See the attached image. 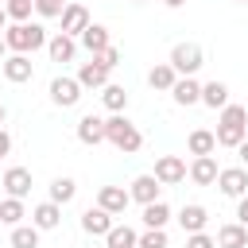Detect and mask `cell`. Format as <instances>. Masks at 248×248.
<instances>
[{"label": "cell", "instance_id": "ffe728a7", "mask_svg": "<svg viewBox=\"0 0 248 248\" xmlns=\"http://www.w3.org/2000/svg\"><path fill=\"white\" fill-rule=\"evenodd\" d=\"M46 50H50V58H54V62H70V58L78 54V43H74V35L58 31L54 39H46Z\"/></svg>", "mask_w": 248, "mask_h": 248}, {"label": "cell", "instance_id": "83f0119b", "mask_svg": "<svg viewBox=\"0 0 248 248\" xmlns=\"http://www.w3.org/2000/svg\"><path fill=\"white\" fill-rule=\"evenodd\" d=\"M12 248H39V229L35 225H12Z\"/></svg>", "mask_w": 248, "mask_h": 248}, {"label": "cell", "instance_id": "4fadbf2b", "mask_svg": "<svg viewBox=\"0 0 248 248\" xmlns=\"http://www.w3.org/2000/svg\"><path fill=\"white\" fill-rule=\"evenodd\" d=\"M78 140H81V143H89V147L105 143V140H108V136H105V120H101V116H93V112H89V116H81V120H78Z\"/></svg>", "mask_w": 248, "mask_h": 248}, {"label": "cell", "instance_id": "d590c367", "mask_svg": "<svg viewBox=\"0 0 248 248\" xmlns=\"http://www.w3.org/2000/svg\"><path fill=\"white\" fill-rule=\"evenodd\" d=\"M186 248H217V240H213V236H205V232H190Z\"/></svg>", "mask_w": 248, "mask_h": 248}, {"label": "cell", "instance_id": "d6986e66", "mask_svg": "<svg viewBox=\"0 0 248 248\" xmlns=\"http://www.w3.org/2000/svg\"><path fill=\"white\" fill-rule=\"evenodd\" d=\"M78 39H81V46H85L89 54H101L105 46H112V43H108V27H101V23H89Z\"/></svg>", "mask_w": 248, "mask_h": 248}, {"label": "cell", "instance_id": "7c38bea8", "mask_svg": "<svg viewBox=\"0 0 248 248\" xmlns=\"http://www.w3.org/2000/svg\"><path fill=\"white\" fill-rule=\"evenodd\" d=\"M217 174H221V167H217L213 155H194V163H190V178H194L198 186H213Z\"/></svg>", "mask_w": 248, "mask_h": 248}, {"label": "cell", "instance_id": "836d02e7", "mask_svg": "<svg viewBox=\"0 0 248 248\" xmlns=\"http://www.w3.org/2000/svg\"><path fill=\"white\" fill-rule=\"evenodd\" d=\"M136 244H140V248H167V232H163V229H147Z\"/></svg>", "mask_w": 248, "mask_h": 248}, {"label": "cell", "instance_id": "f6af8a7d", "mask_svg": "<svg viewBox=\"0 0 248 248\" xmlns=\"http://www.w3.org/2000/svg\"><path fill=\"white\" fill-rule=\"evenodd\" d=\"M132 248H140V244H132Z\"/></svg>", "mask_w": 248, "mask_h": 248}, {"label": "cell", "instance_id": "8992f818", "mask_svg": "<svg viewBox=\"0 0 248 248\" xmlns=\"http://www.w3.org/2000/svg\"><path fill=\"white\" fill-rule=\"evenodd\" d=\"M50 101L62 105V108H74L81 101V81L78 78H54L50 81Z\"/></svg>", "mask_w": 248, "mask_h": 248}, {"label": "cell", "instance_id": "44dd1931", "mask_svg": "<svg viewBox=\"0 0 248 248\" xmlns=\"http://www.w3.org/2000/svg\"><path fill=\"white\" fill-rule=\"evenodd\" d=\"M58 221H62L58 202H43V205L31 209V225H35V229H58Z\"/></svg>", "mask_w": 248, "mask_h": 248}, {"label": "cell", "instance_id": "603a6c76", "mask_svg": "<svg viewBox=\"0 0 248 248\" xmlns=\"http://www.w3.org/2000/svg\"><path fill=\"white\" fill-rule=\"evenodd\" d=\"M202 105L225 108V105H229V85H225V81H205V85H202Z\"/></svg>", "mask_w": 248, "mask_h": 248}, {"label": "cell", "instance_id": "52a82bcc", "mask_svg": "<svg viewBox=\"0 0 248 248\" xmlns=\"http://www.w3.org/2000/svg\"><path fill=\"white\" fill-rule=\"evenodd\" d=\"M155 178H159L163 186H178V182L186 178V163H182L178 155H159V159H155Z\"/></svg>", "mask_w": 248, "mask_h": 248}, {"label": "cell", "instance_id": "5b68a950", "mask_svg": "<svg viewBox=\"0 0 248 248\" xmlns=\"http://www.w3.org/2000/svg\"><path fill=\"white\" fill-rule=\"evenodd\" d=\"M217 186L225 198H244L248 194V167H225L217 174Z\"/></svg>", "mask_w": 248, "mask_h": 248}, {"label": "cell", "instance_id": "30bf717a", "mask_svg": "<svg viewBox=\"0 0 248 248\" xmlns=\"http://www.w3.org/2000/svg\"><path fill=\"white\" fill-rule=\"evenodd\" d=\"M128 202H132V194H128L124 186H101V190H97V205H101V209H108L112 217H116V213H124V209H128Z\"/></svg>", "mask_w": 248, "mask_h": 248}, {"label": "cell", "instance_id": "6da1fadb", "mask_svg": "<svg viewBox=\"0 0 248 248\" xmlns=\"http://www.w3.org/2000/svg\"><path fill=\"white\" fill-rule=\"evenodd\" d=\"M217 147H240L248 140V108L244 105H225L221 124H217Z\"/></svg>", "mask_w": 248, "mask_h": 248}, {"label": "cell", "instance_id": "484cf974", "mask_svg": "<svg viewBox=\"0 0 248 248\" xmlns=\"http://www.w3.org/2000/svg\"><path fill=\"white\" fill-rule=\"evenodd\" d=\"M213 151H217V136L205 128H194L190 132V155H213Z\"/></svg>", "mask_w": 248, "mask_h": 248}, {"label": "cell", "instance_id": "cb8c5ba5", "mask_svg": "<svg viewBox=\"0 0 248 248\" xmlns=\"http://www.w3.org/2000/svg\"><path fill=\"white\" fill-rule=\"evenodd\" d=\"M167 221H170V205L163 198L151 202V205H143V225L147 229H167Z\"/></svg>", "mask_w": 248, "mask_h": 248}, {"label": "cell", "instance_id": "3957f363", "mask_svg": "<svg viewBox=\"0 0 248 248\" xmlns=\"http://www.w3.org/2000/svg\"><path fill=\"white\" fill-rule=\"evenodd\" d=\"M4 43H8L12 54H27V50L46 46V31H43L39 23H12V27L4 31Z\"/></svg>", "mask_w": 248, "mask_h": 248}, {"label": "cell", "instance_id": "b9f144b4", "mask_svg": "<svg viewBox=\"0 0 248 248\" xmlns=\"http://www.w3.org/2000/svg\"><path fill=\"white\" fill-rule=\"evenodd\" d=\"M4 23H8V12H4V8H0V31H4Z\"/></svg>", "mask_w": 248, "mask_h": 248}, {"label": "cell", "instance_id": "7bdbcfd3", "mask_svg": "<svg viewBox=\"0 0 248 248\" xmlns=\"http://www.w3.org/2000/svg\"><path fill=\"white\" fill-rule=\"evenodd\" d=\"M4 116H8V108H4V105H0V124H4Z\"/></svg>", "mask_w": 248, "mask_h": 248}, {"label": "cell", "instance_id": "8d00e7d4", "mask_svg": "<svg viewBox=\"0 0 248 248\" xmlns=\"http://www.w3.org/2000/svg\"><path fill=\"white\" fill-rule=\"evenodd\" d=\"M236 221H240V225H248V194H244V198H240V205H236Z\"/></svg>", "mask_w": 248, "mask_h": 248}, {"label": "cell", "instance_id": "9a60e30c", "mask_svg": "<svg viewBox=\"0 0 248 248\" xmlns=\"http://www.w3.org/2000/svg\"><path fill=\"white\" fill-rule=\"evenodd\" d=\"M31 74H35V66H31L27 54H8V58H4V78H8V81L19 85V81H31Z\"/></svg>", "mask_w": 248, "mask_h": 248}, {"label": "cell", "instance_id": "7a4b0ae2", "mask_svg": "<svg viewBox=\"0 0 248 248\" xmlns=\"http://www.w3.org/2000/svg\"><path fill=\"white\" fill-rule=\"evenodd\" d=\"M105 136H108V143H112V147H120L124 155H132V151H140V147H143L140 128H136L124 112H112V116L105 120Z\"/></svg>", "mask_w": 248, "mask_h": 248}, {"label": "cell", "instance_id": "e575fe53", "mask_svg": "<svg viewBox=\"0 0 248 248\" xmlns=\"http://www.w3.org/2000/svg\"><path fill=\"white\" fill-rule=\"evenodd\" d=\"M93 58H97L105 70H112V66L120 62V50H116V46H105V50H101V54H93Z\"/></svg>", "mask_w": 248, "mask_h": 248}, {"label": "cell", "instance_id": "ee69618b", "mask_svg": "<svg viewBox=\"0 0 248 248\" xmlns=\"http://www.w3.org/2000/svg\"><path fill=\"white\" fill-rule=\"evenodd\" d=\"M132 4H147V0H132Z\"/></svg>", "mask_w": 248, "mask_h": 248}, {"label": "cell", "instance_id": "d4e9b609", "mask_svg": "<svg viewBox=\"0 0 248 248\" xmlns=\"http://www.w3.org/2000/svg\"><path fill=\"white\" fill-rule=\"evenodd\" d=\"M147 81H151V89H174V81H178V70H174L170 62H159V66L147 74Z\"/></svg>", "mask_w": 248, "mask_h": 248}, {"label": "cell", "instance_id": "f1b7e54d", "mask_svg": "<svg viewBox=\"0 0 248 248\" xmlns=\"http://www.w3.org/2000/svg\"><path fill=\"white\" fill-rule=\"evenodd\" d=\"M23 221V198H4L0 202V225H19Z\"/></svg>", "mask_w": 248, "mask_h": 248}, {"label": "cell", "instance_id": "ab89813d", "mask_svg": "<svg viewBox=\"0 0 248 248\" xmlns=\"http://www.w3.org/2000/svg\"><path fill=\"white\" fill-rule=\"evenodd\" d=\"M163 4H167V8H182L186 0H163Z\"/></svg>", "mask_w": 248, "mask_h": 248}, {"label": "cell", "instance_id": "2e32d148", "mask_svg": "<svg viewBox=\"0 0 248 248\" xmlns=\"http://www.w3.org/2000/svg\"><path fill=\"white\" fill-rule=\"evenodd\" d=\"M78 81H81V89H105V85H108V70L93 58V62H85V66L78 70Z\"/></svg>", "mask_w": 248, "mask_h": 248}, {"label": "cell", "instance_id": "f546056e", "mask_svg": "<svg viewBox=\"0 0 248 248\" xmlns=\"http://www.w3.org/2000/svg\"><path fill=\"white\" fill-rule=\"evenodd\" d=\"M74 194H78L74 178H54V182H50V202L66 205V202H74Z\"/></svg>", "mask_w": 248, "mask_h": 248}, {"label": "cell", "instance_id": "8fae6325", "mask_svg": "<svg viewBox=\"0 0 248 248\" xmlns=\"http://www.w3.org/2000/svg\"><path fill=\"white\" fill-rule=\"evenodd\" d=\"M81 229H85L89 236H108V229H112V213L101 209V205H89V209L81 213Z\"/></svg>", "mask_w": 248, "mask_h": 248}, {"label": "cell", "instance_id": "74e56055", "mask_svg": "<svg viewBox=\"0 0 248 248\" xmlns=\"http://www.w3.org/2000/svg\"><path fill=\"white\" fill-rule=\"evenodd\" d=\"M8 151H12V136H8V132H4V128H0V159H4V155H8Z\"/></svg>", "mask_w": 248, "mask_h": 248}, {"label": "cell", "instance_id": "277c9868", "mask_svg": "<svg viewBox=\"0 0 248 248\" xmlns=\"http://www.w3.org/2000/svg\"><path fill=\"white\" fill-rule=\"evenodd\" d=\"M170 66L178 70V78H194V74L205 66V54H202L198 43H178V46L170 50Z\"/></svg>", "mask_w": 248, "mask_h": 248}, {"label": "cell", "instance_id": "4dcf8cb0", "mask_svg": "<svg viewBox=\"0 0 248 248\" xmlns=\"http://www.w3.org/2000/svg\"><path fill=\"white\" fill-rule=\"evenodd\" d=\"M105 240H108V248H132V244H136L140 236H136V232H132L128 225H112Z\"/></svg>", "mask_w": 248, "mask_h": 248}, {"label": "cell", "instance_id": "e0dca14e", "mask_svg": "<svg viewBox=\"0 0 248 248\" xmlns=\"http://www.w3.org/2000/svg\"><path fill=\"white\" fill-rule=\"evenodd\" d=\"M205 221H209L205 205H182V209H178V225H182V232H205Z\"/></svg>", "mask_w": 248, "mask_h": 248}, {"label": "cell", "instance_id": "d6a6232c", "mask_svg": "<svg viewBox=\"0 0 248 248\" xmlns=\"http://www.w3.org/2000/svg\"><path fill=\"white\" fill-rule=\"evenodd\" d=\"M66 4H70V0H35V12H39L43 19H54V16L66 12Z\"/></svg>", "mask_w": 248, "mask_h": 248}, {"label": "cell", "instance_id": "60d3db41", "mask_svg": "<svg viewBox=\"0 0 248 248\" xmlns=\"http://www.w3.org/2000/svg\"><path fill=\"white\" fill-rule=\"evenodd\" d=\"M4 54H8V43H4V35H0V62H4Z\"/></svg>", "mask_w": 248, "mask_h": 248}, {"label": "cell", "instance_id": "f35d334b", "mask_svg": "<svg viewBox=\"0 0 248 248\" xmlns=\"http://www.w3.org/2000/svg\"><path fill=\"white\" fill-rule=\"evenodd\" d=\"M236 155H240V163H244V167H248V140H244V143H240V147H236Z\"/></svg>", "mask_w": 248, "mask_h": 248}, {"label": "cell", "instance_id": "ac0fdd59", "mask_svg": "<svg viewBox=\"0 0 248 248\" xmlns=\"http://www.w3.org/2000/svg\"><path fill=\"white\" fill-rule=\"evenodd\" d=\"M217 248H248V225H221L217 229Z\"/></svg>", "mask_w": 248, "mask_h": 248}, {"label": "cell", "instance_id": "9c48e42d", "mask_svg": "<svg viewBox=\"0 0 248 248\" xmlns=\"http://www.w3.org/2000/svg\"><path fill=\"white\" fill-rule=\"evenodd\" d=\"M159 190H163V182L155 178V174H140V178H132V202H140V205H151V202H159Z\"/></svg>", "mask_w": 248, "mask_h": 248}, {"label": "cell", "instance_id": "7402d4cb", "mask_svg": "<svg viewBox=\"0 0 248 248\" xmlns=\"http://www.w3.org/2000/svg\"><path fill=\"white\" fill-rule=\"evenodd\" d=\"M170 97H174L178 105H198V101H202V85H198L194 78H178L174 89H170Z\"/></svg>", "mask_w": 248, "mask_h": 248}, {"label": "cell", "instance_id": "ba28073f", "mask_svg": "<svg viewBox=\"0 0 248 248\" xmlns=\"http://www.w3.org/2000/svg\"><path fill=\"white\" fill-rule=\"evenodd\" d=\"M0 186L8 190V198H27L31 194V170L27 167H8Z\"/></svg>", "mask_w": 248, "mask_h": 248}, {"label": "cell", "instance_id": "5bb4252c", "mask_svg": "<svg viewBox=\"0 0 248 248\" xmlns=\"http://www.w3.org/2000/svg\"><path fill=\"white\" fill-rule=\"evenodd\" d=\"M89 23H93V19H89L85 4H66V12H62V31H66V35H81Z\"/></svg>", "mask_w": 248, "mask_h": 248}, {"label": "cell", "instance_id": "1f68e13d", "mask_svg": "<svg viewBox=\"0 0 248 248\" xmlns=\"http://www.w3.org/2000/svg\"><path fill=\"white\" fill-rule=\"evenodd\" d=\"M31 8H35V0H8V4H4V12H8V19H16V23H27V16H31Z\"/></svg>", "mask_w": 248, "mask_h": 248}, {"label": "cell", "instance_id": "4316f807", "mask_svg": "<svg viewBox=\"0 0 248 248\" xmlns=\"http://www.w3.org/2000/svg\"><path fill=\"white\" fill-rule=\"evenodd\" d=\"M101 101H105V108L108 112H124L128 108V93H124V85H105V93H101Z\"/></svg>", "mask_w": 248, "mask_h": 248}]
</instances>
